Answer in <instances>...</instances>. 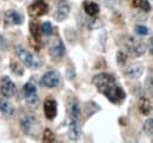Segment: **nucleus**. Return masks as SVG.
I'll use <instances>...</instances> for the list:
<instances>
[{"mask_svg": "<svg viewBox=\"0 0 153 143\" xmlns=\"http://www.w3.org/2000/svg\"><path fill=\"white\" fill-rule=\"evenodd\" d=\"M93 85L100 94L106 96L110 102L120 103L125 99V91L117 83V80L113 75L107 73L97 74L93 77Z\"/></svg>", "mask_w": 153, "mask_h": 143, "instance_id": "obj_1", "label": "nucleus"}, {"mask_svg": "<svg viewBox=\"0 0 153 143\" xmlns=\"http://www.w3.org/2000/svg\"><path fill=\"white\" fill-rule=\"evenodd\" d=\"M123 46H124L125 52L130 56H133V57L141 56L146 52V47H145L144 41L135 38V36H126L123 41Z\"/></svg>", "mask_w": 153, "mask_h": 143, "instance_id": "obj_2", "label": "nucleus"}, {"mask_svg": "<svg viewBox=\"0 0 153 143\" xmlns=\"http://www.w3.org/2000/svg\"><path fill=\"white\" fill-rule=\"evenodd\" d=\"M16 54L18 55L20 61L30 69H38L41 67V61L37 56H34L32 53H30L26 48H24L21 45L16 46Z\"/></svg>", "mask_w": 153, "mask_h": 143, "instance_id": "obj_3", "label": "nucleus"}, {"mask_svg": "<svg viewBox=\"0 0 153 143\" xmlns=\"http://www.w3.org/2000/svg\"><path fill=\"white\" fill-rule=\"evenodd\" d=\"M20 125L25 134L37 136L40 130V123L33 114H25L20 117Z\"/></svg>", "mask_w": 153, "mask_h": 143, "instance_id": "obj_4", "label": "nucleus"}, {"mask_svg": "<svg viewBox=\"0 0 153 143\" xmlns=\"http://www.w3.org/2000/svg\"><path fill=\"white\" fill-rule=\"evenodd\" d=\"M24 97L26 103L30 107H37L39 105V97L38 93H37V88L32 82H27L24 86Z\"/></svg>", "mask_w": 153, "mask_h": 143, "instance_id": "obj_5", "label": "nucleus"}, {"mask_svg": "<svg viewBox=\"0 0 153 143\" xmlns=\"http://www.w3.org/2000/svg\"><path fill=\"white\" fill-rule=\"evenodd\" d=\"M48 52H50L51 57H53L54 60H59V59L64 57V55L66 53V48H65V45L60 38L56 36L54 39L51 40Z\"/></svg>", "mask_w": 153, "mask_h": 143, "instance_id": "obj_6", "label": "nucleus"}, {"mask_svg": "<svg viewBox=\"0 0 153 143\" xmlns=\"http://www.w3.org/2000/svg\"><path fill=\"white\" fill-rule=\"evenodd\" d=\"M28 14L32 18H39L48 12V5L45 0H36L28 6Z\"/></svg>", "mask_w": 153, "mask_h": 143, "instance_id": "obj_7", "label": "nucleus"}, {"mask_svg": "<svg viewBox=\"0 0 153 143\" xmlns=\"http://www.w3.org/2000/svg\"><path fill=\"white\" fill-rule=\"evenodd\" d=\"M61 77L57 71H50L45 73L40 80V83L46 88H56L60 85Z\"/></svg>", "mask_w": 153, "mask_h": 143, "instance_id": "obj_8", "label": "nucleus"}, {"mask_svg": "<svg viewBox=\"0 0 153 143\" xmlns=\"http://www.w3.org/2000/svg\"><path fill=\"white\" fill-rule=\"evenodd\" d=\"M16 85L14 82L8 77V76H2L1 80H0V93L6 99H10V97H13L16 95Z\"/></svg>", "mask_w": 153, "mask_h": 143, "instance_id": "obj_9", "label": "nucleus"}, {"mask_svg": "<svg viewBox=\"0 0 153 143\" xmlns=\"http://www.w3.org/2000/svg\"><path fill=\"white\" fill-rule=\"evenodd\" d=\"M70 12H71V7H70L68 2L62 0V1H59L58 2L53 17H54V19L57 21H64L65 19L68 17Z\"/></svg>", "mask_w": 153, "mask_h": 143, "instance_id": "obj_10", "label": "nucleus"}, {"mask_svg": "<svg viewBox=\"0 0 153 143\" xmlns=\"http://www.w3.org/2000/svg\"><path fill=\"white\" fill-rule=\"evenodd\" d=\"M58 113V105L54 99H46L44 102V114L47 120H53L57 116Z\"/></svg>", "mask_w": 153, "mask_h": 143, "instance_id": "obj_11", "label": "nucleus"}, {"mask_svg": "<svg viewBox=\"0 0 153 143\" xmlns=\"http://www.w3.org/2000/svg\"><path fill=\"white\" fill-rule=\"evenodd\" d=\"M143 73H144V66L141 63H132L124 72L125 76L128 79H138L141 76Z\"/></svg>", "mask_w": 153, "mask_h": 143, "instance_id": "obj_12", "label": "nucleus"}, {"mask_svg": "<svg viewBox=\"0 0 153 143\" xmlns=\"http://www.w3.org/2000/svg\"><path fill=\"white\" fill-rule=\"evenodd\" d=\"M24 22V18L22 15L18 13L17 11H13V10H10L5 13V24L6 25H21Z\"/></svg>", "mask_w": 153, "mask_h": 143, "instance_id": "obj_13", "label": "nucleus"}, {"mask_svg": "<svg viewBox=\"0 0 153 143\" xmlns=\"http://www.w3.org/2000/svg\"><path fill=\"white\" fill-rule=\"evenodd\" d=\"M80 105L76 99L70 100L67 103V115H68V120H79L80 116Z\"/></svg>", "mask_w": 153, "mask_h": 143, "instance_id": "obj_14", "label": "nucleus"}, {"mask_svg": "<svg viewBox=\"0 0 153 143\" xmlns=\"http://www.w3.org/2000/svg\"><path fill=\"white\" fill-rule=\"evenodd\" d=\"M80 125L79 120H68V135L72 141H76L80 137Z\"/></svg>", "mask_w": 153, "mask_h": 143, "instance_id": "obj_15", "label": "nucleus"}, {"mask_svg": "<svg viewBox=\"0 0 153 143\" xmlns=\"http://www.w3.org/2000/svg\"><path fill=\"white\" fill-rule=\"evenodd\" d=\"M82 7H84L85 13H86L88 17H91V18H94L96 15H98V13H99V11H100V7L98 6V4H96L94 1H88V0H86V1H84Z\"/></svg>", "mask_w": 153, "mask_h": 143, "instance_id": "obj_16", "label": "nucleus"}, {"mask_svg": "<svg viewBox=\"0 0 153 143\" xmlns=\"http://www.w3.org/2000/svg\"><path fill=\"white\" fill-rule=\"evenodd\" d=\"M0 111L6 116H12L14 114V107L10 101L4 97H0Z\"/></svg>", "mask_w": 153, "mask_h": 143, "instance_id": "obj_17", "label": "nucleus"}, {"mask_svg": "<svg viewBox=\"0 0 153 143\" xmlns=\"http://www.w3.org/2000/svg\"><path fill=\"white\" fill-rule=\"evenodd\" d=\"M30 32L33 36V39L36 41L40 42V39H41V33H42V28H41V25L38 24V22H34L32 21L30 24Z\"/></svg>", "mask_w": 153, "mask_h": 143, "instance_id": "obj_18", "label": "nucleus"}, {"mask_svg": "<svg viewBox=\"0 0 153 143\" xmlns=\"http://www.w3.org/2000/svg\"><path fill=\"white\" fill-rule=\"evenodd\" d=\"M139 110L141 111V114L144 115H149L152 111V105L151 101L146 97H141L139 100Z\"/></svg>", "mask_w": 153, "mask_h": 143, "instance_id": "obj_19", "label": "nucleus"}, {"mask_svg": "<svg viewBox=\"0 0 153 143\" xmlns=\"http://www.w3.org/2000/svg\"><path fill=\"white\" fill-rule=\"evenodd\" d=\"M132 6L143 10L144 12H149L151 10V4L149 2V0H132Z\"/></svg>", "mask_w": 153, "mask_h": 143, "instance_id": "obj_20", "label": "nucleus"}, {"mask_svg": "<svg viewBox=\"0 0 153 143\" xmlns=\"http://www.w3.org/2000/svg\"><path fill=\"white\" fill-rule=\"evenodd\" d=\"M42 141L47 143L54 142V141H56V135H54V133H53L51 129L46 128V129L44 130V134H42Z\"/></svg>", "mask_w": 153, "mask_h": 143, "instance_id": "obj_21", "label": "nucleus"}, {"mask_svg": "<svg viewBox=\"0 0 153 143\" xmlns=\"http://www.w3.org/2000/svg\"><path fill=\"white\" fill-rule=\"evenodd\" d=\"M11 71L13 72L16 75H19V76L24 75V69L18 62H13V61L11 62Z\"/></svg>", "mask_w": 153, "mask_h": 143, "instance_id": "obj_22", "label": "nucleus"}, {"mask_svg": "<svg viewBox=\"0 0 153 143\" xmlns=\"http://www.w3.org/2000/svg\"><path fill=\"white\" fill-rule=\"evenodd\" d=\"M144 129L147 134L153 135V119H147L144 123Z\"/></svg>", "mask_w": 153, "mask_h": 143, "instance_id": "obj_23", "label": "nucleus"}, {"mask_svg": "<svg viewBox=\"0 0 153 143\" xmlns=\"http://www.w3.org/2000/svg\"><path fill=\"white\" fill-rule=\"evenodd\" d=\"M117 61H118L119 66L125 65L126 61H127V54H125L124 52H118V54H117Z\"/></svg>", "mask_w": 153, "mask_h": 143, "instance_id": "obj_24", "label": "nucleus"}, {"mask_svg": "<svg viewBox=\"0 0 153 143\" xmlns=\"http://www.w3.org/2000/svg\"><path fill=\"white\" fill-rule=\"evenodd\" d=\"M41 28H42V33L46 34V35H50V34L52 33V25H51V22H48V21L44 22V24L41 25Z\"/></svg>", "mask_w": 153, "mask_h": 143, "instance_id": "obj_25", "label": "nucleus"}, {"mask_svg": "<svg viewBox=\"0 0 153 143\" xmlns=\"http://www.w3.org/2000/svg\"><path fill=\"white\" fill-rule=\"evenodd\" d=\"M135 33L138 34V35H146L147 33H149V29H147V27H145V26H143V25H138V26H135Z\"/></svg>", "mask_w": 153, "mask_h": 143, "instance_id": "obj_26", "label": "nucleus"}, {"mask_svg": "<svg viewBox=\"0 0 153 143\" xmlns=\"http://www.w3.org/2000/svg\"><path fill=\"white\" fill-rule=\"evenodd\" d=\"M104 6H106V7H113L115 6L117 4H118V1L119 0H99Z\"/></svg>", "mask_w": 153, "mask_h": 143, "instance_id": "obj_27", "label": "nucleus"}, {"mask_svg": "<svg viewBox=\"0 0 153 143\" xmlns=\"http://www.w3.org/2000/svg\"><path fill=\"white\" fill-rule=\"evenodd\" d=\"M6 45H7V42H6V39H5V38H4L2 35H0V51L5 49V48H6Z\"/></svg>", "mask_w": 153, "mask_h": 143, "instance_id": "obj_28", "label": "nucleus"}, {"mask_svg": "<svg viewBox=\"0 0 153 143\" xmlns=\"http://www.w3.org/2000/svg\"><path fill=\"white\" fill-rule=\"evenodd\" d=\"M149 51L153 55V36L149 40Z\"/></svg>", "mask_w": 153, "mask_h": 143, "instance_id": "obj_29", "label": "nucleus"}]
</instances>
